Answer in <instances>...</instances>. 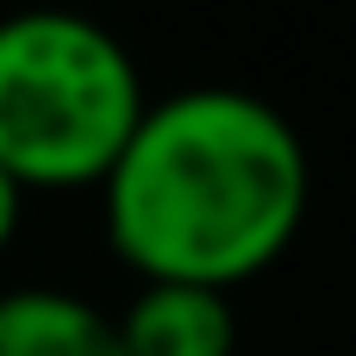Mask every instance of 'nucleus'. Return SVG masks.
Segmentation results:
<instances>
[{
    "label": "nucleus",
    "instance_id": "39448f33",
    "mask_svg": "<svg viewBox=\"0 0 356 356\" xmlns=\"http://www.w3.org/2000/svg\"><path fill=\"white\" fill-rule=\"evenodd\" d=\"M19 219H25V188L0 169V257L13 250V238H19Z\"/></svg>",
    "mask_w": 356,
    "mask_h": 356
},
{
    "label": "nucleus",
    "instance_id": "f257e3e1",
    "mask_svg": "<svg viewBox=\"0 0 356 356\" xmlns=\"http://www.w3.org/2000/svg\"><path fill=\"white\" fill-rule=\"evenodd\" d=\"M313 207V156L250 88H175L144 106L100 181L113 257L138 282L238 288L288 257Z\"/></svg>",
    "mask_w": 356,
    "mask_h": 356
},
{
    "label": "nucleus",
    "instance_id": "20e7f679",
    "mask_svg": "<svg viewBox=\"0 0 356 356\" xmlns=\"http://www.w3.org/2000/svg\"><path fill=\"white\" fill-rule=\"evenodd\" d=\"M0 356H125L119 319L69 288H6L0 294Z\"/></svg>",
    "mask_w": 356,
    "mask_h": 356
},
{
    "label": "nucleus",
    "instance_id": "7ed1b4c3",
    "mask_svg": "<svg viewBox=\"0 0 356 356\" xmlns=\"http://www.w3.org/2000/svg\"><path fill=\"white\" fill-rule=\"evenodd\" d=\"M125 356H232L238 350V313L213 288L181 282H144L131 307L119 313Z\"/></svg>",
    "mask_w": 356,
    "mask_h": 356
},
{
    "label": "nucleus",
    "instance_id": "f03ea898",
    "mask_svg": "<svg viewBox=\"0 0 356 356\" xmlns=\"http://www.w3.org/2000/svg\"><path fill=\"white\" fill-rule=\"evenodd\" d=\"M144 106V75L113 25L69 6L0 19V169L25 194L100 188Z\"/></svg>",
    "mask_w": 356,
    "mask_h": 356
}]
</instances>
